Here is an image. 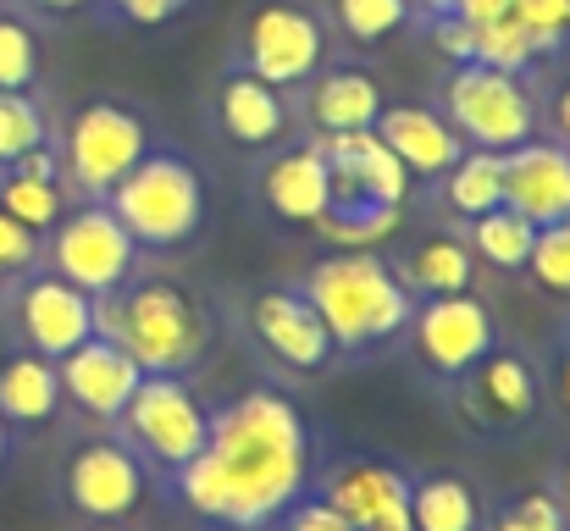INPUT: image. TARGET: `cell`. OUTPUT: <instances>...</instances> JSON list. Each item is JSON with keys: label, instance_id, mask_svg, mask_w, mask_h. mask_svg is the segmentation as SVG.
Segmentation results:
<instances>
[{"label": "cell", "instance_id": "cell-44", "mask_svg": "<svg viewBox=\"0 0 570 531\" xmlns=\"http://www.w3.org/2000/svg\"><path fill=\"white\" fill-rule=\"evenodd\" d=\"M17 443H22V437H17V432H11V426L0 421V476L11 471V460H17Z\"/></svg>", "mask_w": 570, "mask_h": 531}, {"label": "cell", "instance_id": "cell-42", "mask_svg": "<svg viewBox=\"0 0 570 531\" xmlns=\"http://www.w3.org/2000/svg\"><path fill=\"white\" fill-rule=\"evenodd\" d=\"M28 11H39V17H78V11H89V6H100V0H22Z\"/></svg>", "mask_w": 570, "mask_h": 531}, {"label": "cell", "instance_id": "cell-41", "mask_svg": "<svg viewBox=\"0 0 570 531\" xmlns=\"http://www.w3.org/2000/svg\"><path fill=\"white\" fill-rule=\"evenodd\" d=\"M549 139L570 150V78L560 83V95H554V106H549Z\"/></svg>", "mask_w": 570, "mask_h": 531}, {"label": "cell", "instance_id": "cell-1", "mask_svg": "<svg viewBox=\"0 0 570 531\" xmlns=\"http://www.w3.org/2000/svg\"><path fill=\"white\" fill-rule=\"evenodd\" d=\"M322 465V432L288 382H249L210 404L205 449L161 482V499L199 531H272Z\"/></svg>", "mask_w": 570, "mask_h": 531}, {"label": "cell", "instance_id": "cell-21", "mask_svg": "<svg viewBox=\"0 0 570 531\" xmlns=\"http://www.w3.org/2000/svg\"><path fill=\"white\" fill-rule=\"evenodd\" d=\"M0 421L17 437H45L67 421V399H61V376L56 360L28 350H0Z\"/></svg>", "mask_w": 570, "mask_h": 531}, {"label": "cell", "instance_id": "cell-9", "mask_svg": "<svg viewBox=\"0 0 570 531\" xmlns=\"http://www.w3.org/2000/svg\"><path fill=\"white\" fill-rule=\"evenodd\" d=\"M56 145L72 199H106L161 139L145 122V111H134L128 100H83L72 122L56 134Z\"/></svg>", "mask_w": 570, "mask_h": 531}, {"label": "cell", "instance_id": "cell-29", "mask_svg": "<svg viewBox=\"0 0 570 531\" xmlns=\"http://www.w3.org/2000/svg\"><path fill=\"white\" fill-rule=\"evenodd\" d=\"M67 205H72V188L61 177H22L11 167H0V210L17 216L22 227H33L39 238L67 216Z\"/></svg>", "mask_w": 570, "mask_h": 531}, {"label": "cell", "instance_id": "cell-11", "mask_svg": "<svg viewBox=\"0 0 570 531\" xmlns=\"http://www.w3.org/2000/svg\"><path fill=\"white\" fill-rule=\"evenodd\" d=\"M238 316L244 333L255 338V350L266 354L288 382H316L327 371H338V350L327 322L316 316V305L305 299V288L294 277H272L238 294Z\"/></svg>", "mask_w": 570, "mask_h": 531}, {"label": "cell", "instance_id": "cell-23", "mask_svg": "<svg viewBox=\"0 0 570 531\" xmlns=\"http://www.w3.org/2000/svg\"><path fill=\"white\" fill-rule=\"evenodd\" d=\"M372 134L404 161V173L415 177V183H438V177L465 156V139L443 122V111H438V106H415V100L382 106Z\"/></svg>", "mask_w": 570, "mask_h": 531}, {"label": "cell", "instance_id": "cell-6", "mask_svg": "<svg viewBox=\"0 0 570 531\" xmlns=\"http://www.w3.org/2000/svg\"><path fill=\"white\" fill-rule=\"evenodd\" d=\"M454 426L476 443H515L532 437L549 421V387H543V365L532 350H521L510 333L482 354L443 399H438Z\"/></svg>", "mask_w": 570, "mask_h": 531}, {"label": "cell", "instance_id": "cell-32", "mask_svg": "<svg viewBox=\"0 0 570 531\" xmlns=\"http://www.w3.org/2000/svg\"><path fill=\"white\" fill-rule=\"evenodd\" d=\"M333 17H338L350 45H382L399 28H410L415 6L410 0H333Z\"/></svg>", "mask_w": 570, "mask_h": 531}, {"label": "cell", "instance_id": "cell-36", "mask_svg": "<svg viewBox=\"0 0 570 531\" xmlns=\"http://www.w3.org/2000/svg\"><path fill=\"white\" fill-rule=\"evenodd\" d=\"M39 255H45V238H39L33 227H22L17 216H6V210H0V288H6L11 277L33 272V266H39Z\"/></svg>", "mask_w": 570, "mask_h": 531}, {"label": "cell", "instance_id": "cell-25", "mask_svg": "<svg viewBox=\"0 0 570 531\" xmlns=\"http://www.w3.org/2000/svg\"><path fill=\"white\" fill-rule=\"evenodd\" d=\"M482 521H488V499L465 471H449V465L415 471L410 521H404L410 531H482Z\"/></svg>", "mask_w": 570, "mask_h": 531}, {"label": "cell", "instance_id": "cell-16", "mask_svg": "<svg viewBox=\"0 0 570 531\" xmlns=\"http://www.w3.org/2000/svg\"><path fill=\"white\" fill-rule=\"evenodd\" d=\"M249 199L272 227L288 233H311L327 205H333V173L316 139H283L277 150L261 156V167L249 173Z\"/></svg>", "mask_w": 570, "mask_h": 531}, {"label": "cell", "instance_id": "cell-22", "mask_svg": "<svg viewBox=\"0 0 570 531\" xmlns=\"http://www.w3.org/2000/svg\"><path fill=\"white\" fill-rule=\"evenodd\" d=\"M504 205L527 222H560L570 216V150L554 139H527L504 156Z\"/></svg>", "mask_w": 570, "mask_h": 531}, {"label": "cell", "instance_id": "cell-37", "mask_svg": "<svg viewBox=\"0 0 570 531\" xmlns=\"http://www.w3.org/2000/svg\"><path fill=\"white\" fill-rule=\"evenodd\" d=\"M272 531H355V527H350V521H344V515L311 488V493H299V499L288 504V515H283Z\"/></svg>", "mask_w": 570, "mask_h": 531}, {"label": "cell", "instance_id": "cell-46", "mask_svg": "<svg viewBox=\"0 0 570 531\" xmlns=\"http://www.w3.org/2000/svg\"><path fill=\"white\" fill-rule=\"evenodd\" d=\"M554 338H566V344H570V311H566V316H560V327H554Z\"/></svg>", "mask_w": 570, "mask_h": 531}, {"label": "cell", "instance_id": "cell-2", "mask_svg": "<svg viewBox=\"0 0 570 531\" xmlns=\"http://www.w3.org/2000/svg\"><path fill=\"white\" fill-rule=\"evenodd\" d=\"M100 338L122 344L145 376H194L216 338V299L173 266H139L111 299H100Z\"/></svg>", "mask_w": 570, "mask_h": 531}, {"label": "cell", "instance_id": "cell-4", "mask_svg": "<svg viewBox=\"0 0 570 531\" xmlns=\"http://www.w3.org/2000/svg\"><path fill=\"white\" fill-rule=\"evenodd\" d=\"M106 205L128 227L139 255H156V260L189 255L194 244L205 238V227H210L205 173H199V161L189 150H178V145H156L134 173L106 194Z\"/></svg>", "mask_w": 570, "mask_h": 531}, {"label": "cell", "instance_id": "cell-10", "mask_svg": "<svg viewBox=\"0 0 570 531\" xmlns=\"http://www.w3.org/2000/svg\"><path fill=\"white\" fill-rule=\"evenodd\" d=\"M205 426H210V404L199 399L194 376H145L111 432L145 460L161 493V482H173L205 449Z\"/></svg>", "mask_w": 570, "mask_h": 531}, {"label": "cell", "instance_id": "cell-20", "mask_svg": "<svg viewBox=\"0 0 570 531\" xmlns=\"http://www.w3.org/2000/svg\"><path fill=\"white\" fill-rule=\"evenodd\" d=\"M316 145H322L327 173H333V205H399V210H410L415 177L404 173V161L377 134H327Z\"/></svg>", "mask_w": 570, "mask_h": 531}, {"label": "cell", "instance_id": "cell-35", "mask_svg": "<svg viewBox=\"0 0 570 531\" xmlns=\"http://www.w3.org/2000/svg\"><path fill=\"white\" fill-rule=\"evenodd\" d=\"M510 17L527 28L543 61L570 50V0H510Z\"/></svg>", "mask_w": 570, "mask_h": 531}, {"label": "cell", "instance_id": "cell-31", "mask_svg": "<svg viewBox=\"0 0 570 531\" xmlns=\"http://www.w3.org/2000/svg\"><path fill=\"white\" fill-rule=\"evenodd\" d=\"M521 277H527L543 299L570 305V216L538 227V244H532V260H527Z\"/></svg>", "mask_w": 570, "mask_h": 531}, {"label": "cell", "instance_id": "cell-27", "mask_svg": "<svg viewBox=\"0 0 570 531\" xmlns=\"http://www.w3.org/2000/svg\"><path fill=\"white\" fill-rule=\"evenodd\" d=\"M460 233H465V244H471L476 266L504 272V277H521V272H527V260H532V244H538V222H527V216H521V210H510V205H499V210H488V216L465 222Z\"/></svg>", "mask_w": 570, "mask_h": 531}, {"label": "cell", "instance_id": "cell-33", "mask_svg": "<svg viewBox=\"0 0 570 531\" xmlns=\"http://www.w3.org/2000/svg\"><path fill=\"white\" fill-rule=\"evenodd\" d=\"M482 531H570V521L549 488H527V493H510V499L488 504Z\"/></svg>", "mask_w": 570, "mask_h": 531}, {"label": "cell", "instance_id": "cell-7", "mask_svg": "<svg viewBox=\"0 0 570 531\" xmlns=\"http://www.w3.org/2000/svg\"><path fill=\"white\" fill-rule=\"evenodd\" d=\"M443 122L465 139V150L510 156L515 145L543 134V106L521 72L488 67V61H454L438 83Z\"/></svg>", "mask_w": 570, "mask_h": 531}, {"label": "cell", "instance_id": "cell-5", "mask_svg": "<svg viewBox=\"0 0 570 531\" xmlns=\"http://www.w3.org/2000/svg\"><path fill=\"white\" fill-rule=\"evenodd\" d=\"M150 493L156 476L111 426L72 432L50 465V504L78 527H122L150 504Z\"/></svg>", "mask_w": 570, "mask_h": 531}, {"label": "cell", "instance_id": "cell-3", "mask_svg": "<svg viewBox=\"0 0 570 531\" xmlns=\"http://www.w3.org/2000/svg\"><path fill=\"white\" fill-rule=\"evenodd\" d=\"M294 283L305 288V299L327 322L333 350H338V371L393 354L410 316H415V294L393 277L382 249H327Z\"/></svg>", "mask_w": 570, "mask_h": 531}, {"label": "cell", "instance_id": "cell-13", "mask_svg": "<svg viewBox=\"0 0 570 531\" xmlns=\"http://www.w3.org/2000/svg\"><path fill=\"white\" fill-rule=\"evenodd\" d=\"M0 333L11 350L61 360L100 333V305L67 277H56L50 266H33L0 288Z\"/></svg>", "mask_w": 570, "mask_h": 531}, {"label": "cell", "instance_id": "cell-15", "mask_svg": "<svg viewBox=\"0 0 570 531\" xmlns=\"http://www.w3.org/2000/svg\"><path fill=\"white\" fill-rule=\"evenodd\" d=\"M244 61L272 89H305L327 61V22L299 0H261L244 22Z\"/></svg>", "mask_w": 570, "mask_h": 531}, {"label": "cell", "instance_id": "cell-28", "mask_svg": "<svg viewBox=\"0 0 570 531\" xmlns=\"http://www.w3.org/2000/svg\"><path fill=\"white\" fill-rule=\"evenodd\" d=\"M404 222H410V210H399V205H333L311 227V238H322L327 249H382Z\"/></svg>", "mask_w": 570, "mask_h": 531}, {"label": "cell", "instance_id": "cell-17", "mask_svg": "<svg viewBox=\"0 0 570 531\" xmlns=\"http://www.w3.org/2000/svg\"><path fill=\"white\" fill-rule=\"evenodd\" d=\"M382 260L393 266V277L415 294V299H443V294H476L482 266L465 244V233L454 222H421V227H399L382 249Z\"/></svg>", "mask_w": 570, "mask_h": 531}, {"label": "cell", "instance_id": "cell-14", "mask_svg": "<svg viewBox=\"0 0 570 531\" xmlns=\"http://www.w3.org/2000/svg\"><path fill=\"white\" fill-rule=\"evenodd\" d=\"M311 488L355 531H393L410 521L415 471L393 454H377V449H344V454L316 465Z\"/></svg>", "mask_w": 570, "mask_h": 531}, {"label": "cell", "instance_id": "cell-34", "mask_svg": "<svg viewBox=\"0 0 570 531\" xmlns=\"http://www.w3.org/2000/svg\"><path fill=\"white\" fill-rule=\"evenodd\" d=\"M33 83H39V33L22 17L0 11V89L33 95Z\"/></svg>", "mask_w": 570, "mask_h": 531}, {"label": "cell", "instance_id": "cell-43", "mask_svg": "<svg viewBox=\"0 0 570 531\" xmlns=\"http://www.w3.org/2000/svg\"><path fill=\"white\" fill-rule=\"evenodd\" d=\"M549 493L560 499V510H566V521H570V449L560 454V471H554V482H549Z\"/></svg>", "mask_w": 570, "mask_h": 531}, {"label": "cell", "instance_id": "cell-40", "mask_svg": "<svg viewBox=\"0 0 570 531\" xmlns=\"http://www.w3.org/2000/svg\"><path fill=\"white\" fill-rule=\"evenodd\" d=\"M504 11H510V0H454L443 17H460V22L482 28V22H493V17H504Z\"/></svg>", "mask_w": 570, "mask_h": 531}, {"label": "cell", "instance_id": "cell-26", "mask_svg": "<svg viewBox=\"0 0 570 531\" xmlns=\"http://www.w3.org/2000/svg\"><path fill=\"white\" fill-rule=\"evenodd\" d=\"M426 199H432L443 216H454V227H465V222L499 210V205H504V156H493V150H465L438 183H426Z\"/></svg>", "mask_w": 570, "mask_h": 531}, {"label": "cell", "instance_id": "cell-30", "mask_svg": "<svg viewBox=\"0 0 570 531\" xmlns=\"http://www.w3.org/2000/svg\"><path fill=\"white\" fill-rule=\"evenodd\" d=\"M56 128L39 106V95H17V89H0V167L22 161L28 150L50 145Z\"/></svg>", "mask_w": 570, "mask_h": 531}, {"label": "cell", "instance_id": "cell-19", "mask_svg": "<svg viewBox=\"0 0 570 531\" xmlns=\"http://www.w3.org/2000/svg\"><path fill=\"white\" fill-rule=\"evenodd\" d=\"M210 122H216V134H222L233 150L266 156V150H277V145L288 139L294 106H288L283 89H272V83L255 78L249 67H227L222 83H216V95H210Z\"/></svg>", "mask_w": 570, "mask_h": 531}, {"label": "cell", "instance_id": "cell-48", "mask_svg": "<svg viewBox=\"0 0 570 531\" xmlns=\"http://www.w3.org/2000/svg\"><path fill=\"white\" fill-rule=\"evenodd\" d=\"M393 531H410V527H393Z\"/></svg>", "mask_w": 570, "mask_h": 531}, {"label": "cell", "instance_id": "cell-24", "mask_svg": "<svg viewBox=\"0 0 570 531\" xmlns=\"http://www.w3.org/2000/svg\"><path fill=\"white\" fill-rule=\"evenodd\" d=\"M382 83L366 67H322L311 83H305V128L311 139H327V134H372L382 117Z\"/></svg>", "mask_w": 570, "mask_h": 531}, {"label": "cell", "instance_id": "cell-8", "mask_svg": "<svg viewBox=\"0 0 570 531\" xmlns=\"http://www.w3.org/2000/svg\"><path fill=\"white\" fill-rule=\"evenodd\" d=\"M504 338L499 311L476 294H443V299H415V316L399 338V354L415 382H426L438 399Z\"/></svg>", "mask_w": 570, "mask_h": 531}, {"label": "cell", "instance_id": "cell-45", "mask_svg": "<svg viewBox=\"0 0 570 531\" xmlns=\"http://www.w3.org/2000/svg\"><path fill=\"white\" fill-rule=\"evenodd\" d=\"M410 6H415V11H421V17L432 22V17H443V11H449L454 0H410Z\"/></svg>", "mask_w": 570, "mask_h": 531}, {"label": "cell", "instance_id": "cell-47", "mask_svg": "<svg viewBox=\"0 0 570 531\" xmlns=\"http://www.w3.org/2000/svg\"><path fill=\"white\" fill-rule=\"evenodd\" d=\"M78 531H134V521H122V527H78Z\"/></svg>", "mask_w": 570, "mask_h": 531}, {"label": "cell", "instance_id": "cell-39", "mask_svg": "<svg viewBox=\"0 0 570 531\" xmlns=\"http://www.w3.org/2000/svg\"><path fill=\"white\" fill-rule=\"evenodd\" d=\"M543 387H549V415H560V421L570 426V344L566 338H554V350H549Z\"/></svg>", "mask_w": 570, "mask_h": 531}, {"label": "cell", "instance_id": "cell-38", "mask_svg": "<svg viewBox=\"0 0 570 531\" xmlns=\"http://www.w3.org/2000/svg\"><path fill=\"white\" fill-rule=\"evenodd\" d=\"M100 6L111 22H128V28H161L189 11V0H100Z\"/></svg>", "mask_w": 570, "mask_h": 531}, {"label": "cell", "instance_id": "cell-18", "mask_svg": "<svg viewBox=\"0 0 570 531\" xmlns=\"http://www.w3.org/2000/svg\"><path fill=\"white\" fill-rule=\"evenodd\" d=\"M56 376H61V399H67V415L89 421V426H117V415L128 410V399L139 393L145 371L139 360L111 344V338H83L72 354L56 360Z\"/></svg>", "mask_w": 570, "mask_h": 531}, {"label": "cell", "instance_id": "cell-12", "mask_svg": "<svg viewBox=\"0 0 570 531\" xmlns=\"http://www.w3.org/2000/svg\"><path fill=\"white\" fill-rule=\"evenodd\" d=\"M39 266H50L56 277H67L72 288H83L100 305V299H111L145 266V255L128 238V227L111 216L106 199H72L67 216L45 233Z\"/></svg>", "mask_w": 570, "mask_h": 531}]
</instances>
